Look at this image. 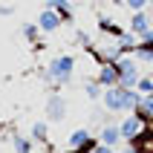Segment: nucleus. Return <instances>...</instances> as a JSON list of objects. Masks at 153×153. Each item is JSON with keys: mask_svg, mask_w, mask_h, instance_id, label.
<instances>
[{"mask_svg": "<svg viewBox=\"0 0 153 153\" xmlns=\"http://www.w3.org/2000/svg\"><path fill=\"white\" fill-rule=\"evenodd\" d=\"M142 101V93L136 87H107L101 95V104L107 113H130Z\"/></svg>", "mask_w": 153, "mask_h": 153, "instance_id": "1", "label": "nucleus"}, {"mask_svg": "<svg viewBox=\"0 0 153 153\" xmlns=\"http://www.w3.org/2000/svg\"><path fill=\"white\" fill-rule=\"evenodd\" d=\"M46 69L52 72V78H55V87H64L72 81V75H75V58L69 55V52H64V55H55V58L46 64Z\"/></svg>", "mask_w": 153, "mask_h": 153, "instance_id": "2", "label": "nucleus"}, {"mask_svg": "<svg viewBox=\"0 0 153 153\" xmlns=\"http://www.w3.org/2000/svg\"><path fill=\"white\" fill-rule=\"evenodd\" d=\"M95 142H98V136H93L90 127H78L67 136V150L69 153H90L95 147Z\"/></svg>", "mask_w": 153, "mask_h": 153, "instance_id": "3", "label": "nucleus"}, {"mask_svg": "<svg viewBox=\"0 0 153 153\" xmlns=\"http://www.w3.org/2000/svg\"><path fill=\"white\" fill-rule=\"evenodd\" d=\"M116 69H119V87H136V81L142 78L139 75V61L133 55H121L116 61Z\"/></svg>", "mask_w": 153, "mask_h": 153, "instance_id": "4", "label": "nucleus"}, {"mask_svg": "<svg viewBox=\"0 0 153 153\" xmlns=\"http://www.w3.org/2000/svg\"><path fill=\"white\" fill-rule=\"evenodd\" d=\"M43 119L49 121V124H61V121L67 119V98L61 93H52L43 104Z\"/></svg>", "mask_w": 153, "mask_h": 153, "instance_id": "5", "label": "nucleus"}, {"mask_svg": "<svg viewBox=\"0 0 153 153\" xmlns=\"http://www.w3.org/2000/svg\"><path fill=\"white\" fill-rule=\"evenodd\" d=\"M121 127V139L124 142H130V145H136L139 139L145 136V130H147V121L139 116V113H133V116H127V119L119 124Z\"/></svg>", "mask_w": 153, "mask_h": 153, "instance_id": "6", "label": "nucleus"}, {"mask_svg": "<svg viewBox=\"0 0 153 153\" xmlns=\"http://www.w3.org/2000/svg\"><path fill=\"white\" fill-rule=\"evenodd\" d=\"M35 23H38V29H41L43 35H52V32H58L61 26H64V20H61V15L55 12V9H43Z\"/></svg>", "mask_w": 153, "mask_h": 153, "instance_id": "7", "label": "nucleus"}, {"mask_svg": "<svg viewBox=\"0 0 153 153\" xmlns=\"http://www.w3.org/2000/svg\"><path fill=\"white\" fill-rule=\"evenodd\" d=\"M98 142L116 150V147L124 142V139H121V127H119V124H101V130H98Z\"/></svg>", "mask_w": 153, "mask_h": 153, "instance_id": "8", "label": "nucleus"}, {"mask_svg": "<svg viewBox=\"0 0 153 153\" xmlns=\"http://www.w3.org/2000/svg\"><path fill=\"white\" fill-rule=\"evenodd\" d=\"M95 81H98L104 90H107V87H119V69H116V64H101Z\"/></svg>", "mask_w": 153, "mask_h": 153, "instance_id": "9", "label": "nucleus"}, {"mask_svg": "<svg viewBox=\"0 0 153 153\" xmlns=\"http://www.w3.org/2000/svg\"><path fill=\"white\" fill-rule=\"evenodd\" d=\"M43 9H55L64 23H72V12H75V9H72L69 0H43Z\"/></svg>", "mask_w": 153, "mask_h": 153, "instance_id": "10", "label": "nucleus"}, {"mask_svg": "<svg viewBox=\"0 0 153 153\" xmlns=\"http://www.w3.org/2000/svg\"><path fill=\"white\" fill-rule=\"evenodd\" d=\"M147 29H150V15H147L145 9H142V12H133V15H130V32H136L139 38H142Z\"/></svg>", "mask_w": 153, "mask_h": 153, "instance_id": "11", "label": "nucleus"}, {"mask_svg": "<svg viewBox=\"0 0 153 153\" xmlns=\"http://www.w3.org/2000/svg\"><path fill=\"white\" fill-rule=\"evenodd\" d=\"M116 43H119V49L124 52V55H130V52L139 46V35H136V32H130V29H121V35L116 38Z\"/></svg>", "mask_w": 153, "mask_h": 153, "instance_id": "12", "label": "nucleus"}, {"mask_svg": "<svg viewBox=\"0 0 153 153\" xmlns=\"http://www.w3.org/2000/svg\"><path fill=\"white\" fill-rule=\"evenodd\" d=\"M29 139H32V142H46V139H49V121H35Z\"/></svg>", "mask_w": 153, "mask_h": 153, "instance_id": "13", "label": "nucleus"}, {"mask_svg": "<svg viewBox=\"0 0 153 153\" xmlns=\"http://www.w3.org/2000/svg\"><path fill=\"white\" fill-rule=\"evenodd\" d=\"M98 26H101L104 35H113V38H119V35H121V26L116 23V20H110L107 15H98Z\"/></svg>", "mask_w": 153, "mask_h": 153, "instance_id": "14", "label": "nucleus"}, {"mask_svg": "<svg viewBox=\"0 0 153 153\" xmlns=\"http://www.w3.org/2000/svg\"><path fill=\"white\" fill-rule=\"evenodd\" d=\"M12 147H15V153H32V139L20 136V133H12Z\"/></svg>", "mask_w": 153, "mask_h": 153, "instance_id": "15", "label": "nucleus"}, {"mask_svg": "<svg viewBox=\"0 0 153 153\" xmlns=\"http://www.w3.org/2000/svg\"><path fill=\"white\" fill-rule=\"evenodd\" d=\"M136 113H139L145 121H153V95H142V101H139Z\"/></svg>", "mask_w": 153, "mask_h": 153, "instance_id": "16", "label": "nucleus"}, {"mask_svg": "<svg viewBox=\"0 0 153 153\" xmlns=\"http://www.w3.org/2000/svg\"><path fill=\"white\" fill-rule=\"evenodd\" d=\"M130 55H133L136 61H142V64H153V46H147V43H139Z\"/></svg>", "mask_w": 153, "mask_h": 153, "instance_id": "17", "label": "nucleus"}, {"mask_svg": "<svg viewBox=\"0 0 153 153\" xmlns=\"http://www.w3.org/2000/svg\"><path fill=\"white\" fill-rule=\"evenodd\" d=\"M84 95L90 98V101H101V95H104V87L98 84V81H87V84H84Z\"/></svg>", "mask_w": 153, "mask_h": 153, "instance_id": "18", "label": "nucleus"}, {"mask_svg": "<svg viewBox=\"0 0 153 153\" xmlns=\"http://www.w3.org/2000/svg\"><path fill=\"white\" fill-rule=\"evenodd\" d=\"M136 90H139L142 95H153V78H150V75H142V78L136 81Z\"/></svg>", "mask_w": 153, "mask_h": 153, "instance_id": "19", "label": "nucleus"}, {"mask_svg": "<svg viewBox=\"0 0 153 153\" xmlns=\"http://www.w3.org/2000/svg\"><path fill=\"white\" fill-rule=\"evenodd\" d=\"M20 32H23V38H26V41H38V35H41V29H38V23H23V26H20Z\"/></svg>", "mask_w": 153, "mask_h": 153, "instance_id": "20", "label": "nucleus"}, {"mask_svg": "<svg viewBox=\"0 0 153 153\" xmlns=\"http://www.w3.org/2000/svg\"><path fill=\"white\" fill-rule=\"evenodd\" d=\"M75 43L81 46V49H87V52H90V46H93V38H90L84 29H78V32H75Z\"/></svg>", "mask_w": 153, "mask_h": 153, "instance_id": "21", "label": "nucleus"}, {"mask_svg": "<svg viewBox=\"0 0 153 153\" xmlns=\"http://www.w3.org/2000/svg\"><path fill=\"white\" fill-rule=\"evenodd\" d=\"M124 6H127L130 12H142V9L150 6V0H124Z\"/></svg>", "mask_w": 153, "mask_h": 153, "instance_id": "22", "label": "nucleus"}, {"mask_svg": "<svg viewBox=\"0 0 153 153\" xmlns=\"http://www.w3.org/2000/svg\"><path fill=\"white\" fill-rule=\"evenodd\" d=\"M90 153H116V150H113V147H107V145H101V142H95V147H93Z\"/></svg>", "mask_w": 153, "mask_h": 153, "instance_id": "23", "label": "nucleus"}, {"mask_svg": "<svg viewBox=\"0 0 153 153\" xmlns=\"http://www.w3.org/2000/svg\"><path fill=\"white\" fill-rule=\"evenodd\" d=\"M9 15H15V9H12V3H3L0 6V17H9Z\"/></svg>", "mask_w": 153, "mask_h": 153, "instance_id": "24", "label": "nucleus"}, {"mask_svg": "<svg viewBox=\"0 0 153 153\" xmlns=\"http://www.w3.org/2000/svg\"><path fill=\"white\" fill-rule=\"evenodd\" d=\"M116 153H142L139 147H124V150H116Z\"/></svg>", "mask_w": 153, "mask_h": 153, "instance_id": "25", "label": "nucleus"}, {"mask_svg": "<svg viewBox=\"0 0 153 153\" xmlns=\"http://www.w3.org/2000/svg\"><path fill=\"white\" fill-rule=\"evenodd\" d=\"M113 6H124V0H113Z\"/></svg>", "mask_w": 153, "mask_h": 153, "instance_id": "26", "label": "nucleus"}, {"mask_svg": "<svg viewBox=\"0 0 153 153\" xmlns=\"http://www.w3.org/2000/svg\"><path fill=\"white\" fill-rule=\"evenodd\" d=\"M150 29H153V15H150Z\"/></svg>", "mask_w": 153, "mask_h": 153, "instance_id": "27", "label": "nucleus"}, {"mask_svg": "<svg viewBox=\"0 0 153 153\" xmlns=\"http://www.w3.org/2000/svg\"><path fill=\"white\" fill-rule=\"evenodd\" d=\"M150 6H153V0H150Z\"/></svg>", "mask_w": 153, "mask_h": 153, "instance_id": "28", "label": "nucleus"}]
</instances>
